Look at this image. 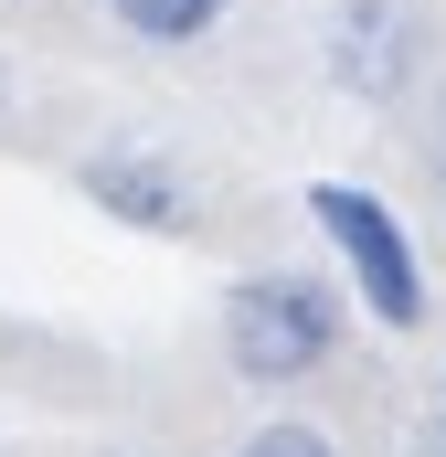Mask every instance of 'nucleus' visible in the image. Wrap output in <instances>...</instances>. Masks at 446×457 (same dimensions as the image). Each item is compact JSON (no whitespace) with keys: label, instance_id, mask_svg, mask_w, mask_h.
<instances>
[{"label":"nucleus","instance_id":"nucleus-1","mask_svg":"<svg viewBox=\"0 0 446 457\" xmlns=\"http://www.w3.org/2000/svg\"><path fill=\"white\" fill-rule=\"evenodd\" d=\"M330 351H340V287L319 266H255L223 287V361L244 383L287 394V383L330 372Z\"/></svg>","mask_w":446,"mask_h":457},{"label":"nucleus","instance_id":"nucleus-2","mask_svg":"<svg viewBox=\"0 0 446 457\" xmlns=\"http://www.w3.org/2000/svg\"><path fill=\"white\" fill-rule=\"evenodd\" d=\"M309 224L330 234L351 298H361L383 330H425V255H415V234H404V213H393L383 192H361V181H309Z\"/></svg>","mask_w":446,"mask_h":457},{"label":"nucleus","instance_id":"nucleus-3","mask_svg":"<svg viewBox=\"0 0 446 457\" xmlns=\"http://www.w3.org/2000/svg\"><path fill=\"white\" fill-rule=\"evenodd\" d=\"M75 192L128 234H202V192L181 181V160H160V149H86L75 160Z\"/></svg>","mask_w":446,"mask_h":457},{"label":"nucleus","instance_id":"nucleus-4","mask_svg":"<svg viewBox=\"0 0 446 457\" xmlns=\"http://www.w3.org/2000/svg\"><path fill=\"white\" fill-rule=\"evenodd\" d=\"M319 64H330L340 96L393 107V96L415 86V11H404V0H340L330 21H319Z\"/></svg>","mask_w":446,"mask_h":457},{"label":"nucleus","instance_id":"nucleus-5","mask_svg":"<svg viewBox=\"0 0 446 457\" xmlns=\"http://www.w3.org/2000/svg\"><path fill=\"white\" fill-rule=\"evenodd\" d=\"M107 21L138 43V54H192L234 21V0H107Z\"/></svg>","mask_w":446,"mask_h":457},{"label":"nucleus","instance_id":"nucleus-6","mask_svg":"<svg viewBox=\"0 0 446 457\" xmlns=\"http://www.w3.org/2000/svg\"><path fill=\"white\" fill-rule=\"evenodd\" d=\"M234 457H340V447L319 436V426H298V415H277V426H255V436H244Z\"/></svg>","mask_w":446,"mask_h":457},{"label":"nucleus","instance_id":"nucleus-7","mask_svg":"<svg viewBox=\"0 0 446 457\" xmlns=\"http://www.w3.org/2000/svg\"><path fill=\"white\" fill-rule=\"evenodd\" d=\"M425 160H436V181H446V86L425 96Z\"/></svg>","mask_w":446,"mask_h":457},{"label":"nucleus","instance_id":"nucleus-8","mask_svg":"<svg viewBox=\"0 0 446 457\" xmlns=\"http://www.w3.org/2000/svg\"><path fill=\"white\" fill-rule=\"evenodd\" d=\"M436 426H446V394H436Z\"/></svg>","mask_w":446,"mask_h":457},{"label":"nucleus","instance_id":"nucleus-9","mask_svg":"<svg viewBox=\"0 0 446 457\" xmlns=\"http://www.w3.org/2000/svg\"><path fill=\"white\" fill-rule=\"evenodd\" d=\"M0 107H11V86H0Z\"/></svg>","mask_w":446,"mask_h":457}]
</instances>
